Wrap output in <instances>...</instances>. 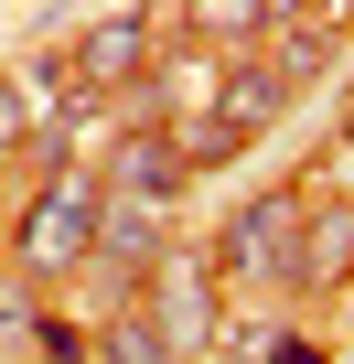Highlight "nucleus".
I'll return each instance as SVG.
<instances>
[{"label":"nucleus","mask_w":354,"mask_h":364,"mask_svg":"<svg viewBox=\"0 0 354 364\" xmlns=\"http://www.w3.org/2000/svg\"><path fill=\"white\" fill-rule=\"evenodd\" d=\"M97 215H108V182H97V171H54L43 193L22 204V225H11V257H22L33 279H65V268H86Z\"/></svg>","instance_id":"f257e3e1"},{"label":"nucleus","mask_w":354,"mask_h":364,"mask_svg":"<svg viewBox=\"0 0 354 364\" xmlns=\"http://www.w3.org/2000/svg\"><path fill=\"white\" fill-rule=\"evenodd\" d=\"M301 204H311V193H290V182H269V193H247V204H236V225L215 236V279H279V289H290Z\"/></svg>","instance_id":"f03ea898"},{"label":"nucleus","mask_w":354,"mask_h":364,"mask_svg":"<svg viewBox=\"0 0 354 364\" xmlns=\"http://www.w3.org/2000/svg\"><path fill=\"white\" fill-rule=\"evenodd\" d=\"M140 311L161 321V343H172V353L194 364V353H204V332H215V268H204V257H161V268H150V289H140Z\"/></svg>","instance_id":"7ed1b4c3"},{"label":"nucleus","mask_w":354,"mask_h":364,"mask_svg":"<svg viewBox=\"0 0 354 364\" xmlns=\"http://www.w3.org/2000/svg\"><path fill=\"white\" fill-rule=\"evenodd\" d=\"M140 65H150V22L140 11H108V22H86L65 43V86H140Z\"/></svg>","instance_id":"20e7f679"},{"label":"nucleus","mask_w":354,"mask_h":364,"mask_svg":"<svg viewBox=\"0 0 354 364\" xmlns=\"http://www.w3.org/2000/svg\"><path fill=\"white\" fill-rule=\"evenodd\" d=\"M354 279V204L311 193L301 204V247H290V289H343Z\"/></svg>","instance_id":"39448f33"},{"label":"nucleus","mask_w":354,"mask_h":364,"mask_svg":"<svg viewBox=\"0 0 354 364\" xmlns=\"http://www.w3.org/2000/svg\"><path fill=\"white\" fill-rule=\"evenodd\" d=\"M172 193H183V150H172V129H129V139H118V161H108V204L161 215Z\"/></svg>","instance_id":"423d86ee"},{"label":"nucleus","mask_w":354,"mask_h":364,"mask_svg":"<svg viewBox=\"0 0 354 364\" xmlns=\"http://www.w3.org/2000/svg\"><path fill=\"white\" fill-rule=\"evenodd\" d=\"M279 107H290V97H279V75H269L258 54H236V65H226V86H215V129H226V139H258Z\"/></svg>","instance_id":"0eeeda50"},{"label":"nucleus","mask_w":354,"mask_h":364,"mask_svg":"<svg viewBox=\"0 0 354 364\" xmlns=\"http://www.w3.org/2000/svg\"><path fill=\"white\" fill-rule=\"evenodd\" d=\"M97 353H108V364H183V353H172V343H161V321H150L140 300L97 321Z\"/></svg>","instance_id":"6e6552de"},{"label":"nucleus","mask_w":354,"mask_h":364,"mask_svg":"<svg viewBox=\"0 0 354 364\" xmlns=\"http://www.w3.org/2000/svg\"><path fill=\"white\" fill-rule=\"evenodd\" d=\"M33 343H43V364H76V353H86V332H76V321H33Z\"/></svg>","instance_id":"1a4fd4ad"},{"label":"nucleus","mask_w":354,"mask_h":364,"mask_svg":"<svg viewBox=\"0 0 354 364\" xmlns=\"http://www.w3.org/2000/svg\"><path fill=\"white\" fill-rule=\"evenodd\" d=\"M22 139H33V118H22V86L0 75V150H22Z\"/></svg>","instance_id":"9d476101"},{"label":"nucleus","mask_w":354,"mask_h":364,"mask_svg":"<svg viewBox=\"0 0 354 364\" xmlns=\"http://www.w3.org/2000/svg\"><path fill=\"white\" fill-rule=\"evenodd\" d=\"M258 364H333V353H322V343H269Z\"/></svg>","instance_id":"9b49d317"},{"label":"nucleus","mask_w":354,"mask_h":364,"mask_svg":"<svg viewBox=\"0 0 354 364\" xmlns=\"http://www.w3.org/2000/svg\"><path fill=\"white\" fill-rule=\"evenodd\" d=\"M343 289H354V279H343Z\"/></svg>","instance_id":"f8f14e48"}]
</instances>
